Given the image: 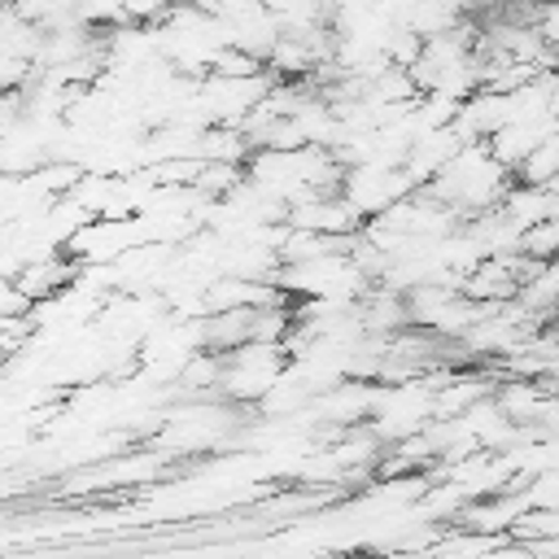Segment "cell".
Returning <instances> with one entry per match:
<instances>
[{
	"label": "cell",
	"instance_id": "cell-1",
	"mask_svg": "<svg viewBox=\"0 0 559 559\" xmlns=\"http://www.w3.org/2000/svg\"><path fill=\"white\" fill-rule=\"evenodd\" d=\"M507 183H511V170L489 153V144H485V140H463V144L437 166V175H432L424 188H428L432 197H441L445 205H454L459 218H472V214H480V210H493V205L502 201Z\"/></svg>",
	"mask_w": 559,
	"mask_h": 559
},
{
	"label": "cell",
	"instance_id": "cell-2",
	"mask_svg": "<svg viewBox=\"0 0 559 559\" xmlns=\"http://www.w3.org/2000/svg\"><path fill=\"white\" fill-rule=\"evenodd\" d=\"M341 192H345V201H349L362 218H376V214H384L393 201H402L406 192H415V183L406 179L402 166L358 162V166H345V170H341Z\"/></svg>",
	"mask_w": 559,
	"mask_h": 559
},
{
	"label": "cell",
	"instance_id": "cell-3",
	"mask_svg": "<svg viewBox=\"0 0 559 559\" xmlns=\"http://www.w3.org/2000/svg\"><path fill=\"white\" fill-rule=\"evenodd\" d=\"M559 131V122L555 118H507L498 131H489V153L507 166V170H515L520 166V157L537 144V140H546V135H555Z\"/></svg>",
	"mask_w": 559,
	"mask_h": 559
},
{
	"label": "cell",
	"instance_id": "cell-4",
	"mask_svg": "<svg viewBox=\"0 0 559 559\" xmlns=\"http://www.w3.org/2000/svg\"><path fill=\"white\" fill-rule=\"evenodd\" d=\"M498 210L524 231L528 223H542V218H559V188L555 183H520L511 179Z\"/></svg>",
	"mask_w": 559,
	"mask_h": 559
},
{
	"label": "cell",
	"instance_id": "cell-5",
	"mask_svg": "<svg viewBox=\"0 0 559 559\" xmlns=\"http://www.w3.org/2000/svg\"><path fill=\"white\" fill-rule=\"evenodd\" d=\"M555 175H559V135L537 140L511 170V179H520V183H555Z\"/></svg>",
	"mask_w": 559,
	"mask_h": 559
},
{
	"label": "cell",
	"instance_id": "cell-6",
	"mask_svg": "<svg viewBox=\"0 0 559 559\" xmlns=\"http://www.w3.org/2000/svg\"><path fill=\"white\" fill-rule=\"evenodd\" d=\"M511 542H537V537H559V507H524L511 524H507Z\"/></svg>",
	"mask_w": 559,
	"mask_h": 559
},
{
	"label": "cell",
	"instance_id": "cell-7",
	"mask_svg": "<svg viewBox=\"0 0 559 559\" xmlns=\"http://www.w3.org/2000/svg\"><path fill=\"white\" fill-rule=\"evenodd\" d=\"M170 9V0H122V17L127 22H162V13Z\"/></svg>",
	"mask_w": 559,
	"mask_h": 559
}]
</instances>
